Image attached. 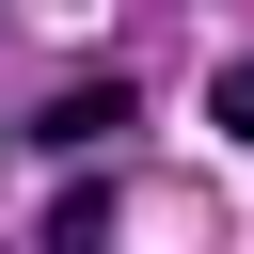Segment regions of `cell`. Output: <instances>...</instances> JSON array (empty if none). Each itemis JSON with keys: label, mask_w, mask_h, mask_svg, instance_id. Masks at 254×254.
I'll list each match as a JSON object with an SVG mask.
<instances>
[{"label": "cell", "mask_w": 254, "mask_h": 254, "mask_svg": "<svg viewBox=\"0 0 254 254\" xmlns=\"http://www.w3.org/2000/svg\"><path fill=\"white\" fill-rule=\"evenodd\" d=\"M32 254H111V175H64L48 190V238Z\"/></svg>", "instance_id": "obj_1"}, {"label": "cell", "mask_w": 254, "mask_h": 254, "mask_svg": "<svg viewBox=\"0 0 254 254\" xmlns=\"http://www.w3.org/2000/svg\"><path fill=\"white\" fill-rule=\"evenodd\" d=\"M48 143H127V79H64L48 95Z\"/></svg>", "instance_id": "obj_2"}, {"label": "cell", "mask_w": 254, "mask_h": 254, "mask_svg": "<svg viewBox=\"0 0 254 254\" xmlns=\"http://www.w3.org/2000/svg\"><path fill=\"white\" fill-rule=\"evenodd\" d=\"M206 127H222V143H254V48H238V64H206Z\"/></svg>", "instance_id": "obj_3"}, {"label": "cell", "mask_w": 254, "mask_h": 254, "mask_svg": "<svg viewBox=\"0 0 254 254\" xmlns=\"http://www.w3.org/2000/svg\"><path fill=\"white\" fill-rule=\"evenodd\" d=\"M0 143H16V127H0Z\"/></svg>", "instance_id": "obj_4"}]
</instances>
